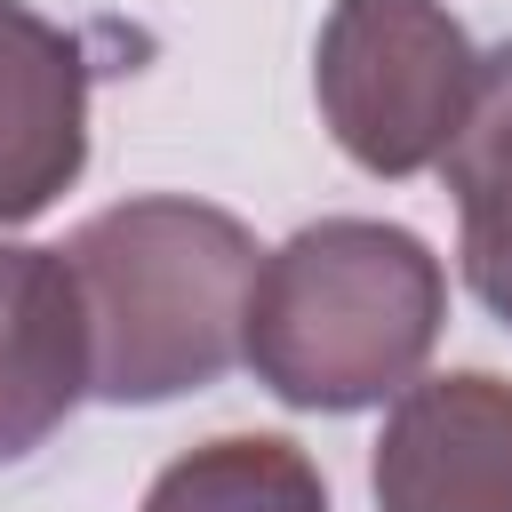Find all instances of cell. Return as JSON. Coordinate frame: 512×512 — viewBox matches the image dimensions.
Returning a JSON list of instances; mask_svg holds the SVG:
<instances>
[{
    "label": "cell",
    "mask_w": 512,
    "mask_h": 512,
    "mask_svg": "<svg viewBox=\"0 0 512 512\" xmlns=\"http://www.w3.org/2000/svg\"><path fill=\"white\" fill-rule=\"evenodd\" d=\"M144 512H328V480L280 432H224L176 456L144 488Z\"/></svg>",
    "instance_id": "obj_8"
},
{
    "label": "cell",
    "mask_w": 512,
    "mask_h": 512,
    "mask_svg": "<svg viewBox=\"0 0 512 512\" xmlns=\"http://www.w3.org/2000/svg\"><path fill=\"white\" fill-rule=\"evenodd\" d=\"M448 192H456V256L472 296L512 328V40L496 56H480V88L472 112L448 144Z\"/></svg>",
    "instance_id": "obj_7"
},
{
    "label": "cell",
    "mask_w": 512,
    "mask_h": 512,
    "mask_svg": "<svg viewBox=\"0 0 512 512\" xmlns=\"http://www.w3.org/2000/svg\"><path fill=\"white\" fill-rule=\"evenodd\" d=\"M88 392V312L64 248L0 240V464L32 456Z\"/></svg>",
    "instance_id": "obj_6"
},
{
    "label": "cell",
    "mask_w": 512,
    "mask_h": 512,
    "mask_svg": "<svg viewBox=\"0 0 512 512\" xmlns=\"http://www.w3.org/2000/svg\"><path fill=\"white\" fill-rule=\"evenodd\" d=\"M384 512H512V384L488 368L416 376L376 440Z\"/></svg>",
    "instance_id": "obj_4"
},
{
    "label": "cell",
    "mask_w": 512,
    "mask_h": 512,
    "mask_svg": "<svg viewBox=\"0 0 512 512\" xmlns=\"http://www.w3.org/2000/svg\"><path fill=\"white\" fill-rule=\"evenodd\" d=\"M448 320V272L408 224L320 216L288 232L248 296V368L272 400L352 416L400 400Z\"/></svg>",
    "instance_id": "obj_2"
},
{
    "label": "cell",
    "mask_w": 512,
    "mask_h": 512,
    "mask_svg": "<svg viewBox=\"0 0 512 512\" xmlns=\"http://www.w3.org/2000/svg\"><path fill=\"white\" fill-rule=\"evenodd\" d=\"M88 312V392L112 408H152L216 384L248 360L256 240L240 216L176 192L120 200L88 216L64 248Z\"/></svg>",
    "instance_id": "obj_1"
},
{
    "label": "cell",
    "mask_w": 512,
    "mask_h": 512,
    "mask_svg": "<svg viewBox=\"0 0 512 512\" xmlns=\"http://www.w3.org/2000/svg\"><path fill=\"white\" fill-rule=\"evenodd\" d=\"M480 88V48L440 0H336L312 56L328 136L368 176L440 168Z\"/></svg>",
    "instance_id": "obj_3"
},
{
    "label": "cell",
    "mask_w": 512,
    "mask_h": 512,
    "mask_svg": "<svg viewBox=\"0 0 512 512\" xmlns=\"http://www.w3.org/2000/svg\"><path fill=\"white\" fill-rule=\"evenodd\" d=\"M88 168V56L72 32L0 0V224H32Z\"/></svg>",
    "instance_id": "obj_5"
}]
</instances>
